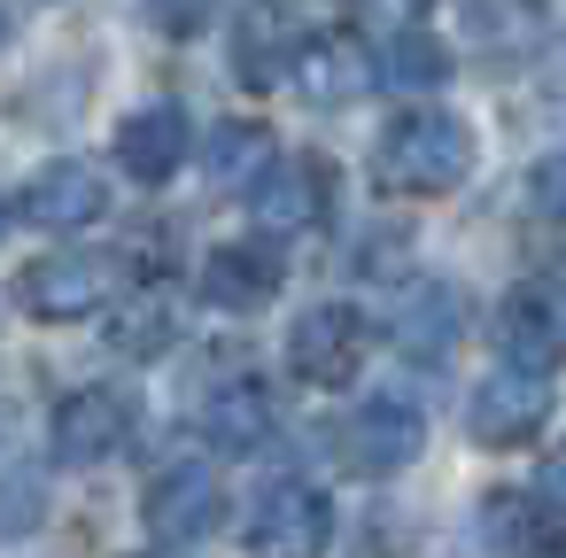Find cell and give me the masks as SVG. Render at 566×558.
I'll return each instance as SVG.
<instances>
[{
    "instance_id": "cell-1",
    "label": "cell",
    "mask_w": 566,
    "mask_h": 558,
    "mask_svg": "<svg viewBox=\"0 0 566 558\" xmlns=\"http://www.w3.org/2000/svg\"><path fill=\"white\" fill-rule=\"evenodd\" d=\"M473 171V133L450 109H403L373 140V179L388 194H450Z\"/></svg>"
},
{
    "instance_id": "cell-2",
    "label": "cell",
    "mask_w": 566,
    "mask_h": 558,
    "mask_svg": "<svg viewBox=\"0 0 566 558\" xmlns=\"http://www.w3.org/2000/svg\"><path fill=\"white\" fill-rule=\"evenodd\" d=\"M311 40H318V32H311V9H303V0H249V9L233 17V78H241L249 94H264V86H280V78L303 63Z\"/></svg>"
},
{
    "instance_id": "cell-3",
    "label": "cell",
    "mask_w": 566,
    "mask_h": 558,
    "mask_svg": "<svg viewBox=\"0 0 566 558\" xmlns=\"http://www.w3.org/2000/svg\"><path fill=\"white\" fill-rule=\"evenodd\" d=\"M543 427H551V372H527V365H496L465 403V434L481 450H520Z\"/></svg>"
},
{
    "instance_id": "cell-4",
    "label": "cell",
    "mask_w": 566,
    "mask_h": 558,
    "mask_svg": "<svg viewBox=\"0 0 566 558\" xmlns=\"http://www.w3.org/2000/svg\"><path fill=\"white\" fill-rule=\"evenodd\" d=\"M326 543H334V504H326V488H311V481H272L264 496H256V519H249V550L256 558H326Z\"/></svg>"
},
{
    "instance_id": "cell-5",
    "label": "cell",
    "mask_w": 566,
    "mask_h": 558,
    "mask_svg": "<svg viewBox=\"0 0 566 558\" xmlns=\"http://www.w3.org/2000/svg\"><path fill=\"white\" fill-rule=\"evenodd\" d=\"M109 287H117V256H102V249H63V256H40L17 272V303L32 318H86L109 303Z\"/></svg>"
},
{
    "instance_id": "cell-6",
    "label": "cell",
    "mask_w": 566,
    "mask_h": 558,
    "mask_svg": "<svg viewBox=\"0 0 566 558\" xmlns=\"http://www.w3.org/2000/svg\"><path fill=\"white\" fill-rule=\"evenodd\" d=\"M133 427H140V403L125 388H78V396L55 403L48 442H55L63 465H102V457H117L133 442Z\"/></svg>"
},
{
    "instance_id": "cell-7",
    "label": "cell",
    "mask_w": 566,
    "mask_h": 558,
    "mask_svg": "<svg viewBox=\"0 0 566 558\" xmlns=\"http://www.w3.org/2000/svg\"><path fill=\"white\" fill-rule=\"evenodd\" d=\"M287 365H295V380H311V388L357 380V365H365V318H357L349 303H311V310L287 326Z\"/></svg>"
},
{
    "instance_id": "cell-8",
    "label": "cell",
    "mask_w": 566,
    "mask_h": 558,
    "mask_svg": "<svg viewBox=\"0 0 566 558\" xmlns=\"http://www.w3.org/2000/svg\"><path fill=\"white\" fill-rule=\"evenodd\" d=\"M218 504H226V488H218V473L202 465V457H179V465H164L156 481H148V535L156 543H202L210 527H218Z\"/></svg>"
},
{
    "instance_id": "cell-9",
    "label": "cell",
    "mask_w": 566,
    "mask_h": 558,
    "mask_svg": "<svg viewBox=\"0 0 566 558\" xmlns=\"http://www.w3.org/2000/svg\"><path fill=\"white\" fill-rule=\"evenodd\" d=\"M419 442H427V419H419L403 396H373V403H357L349 427H342V465H349V473H403V465L419 457Z\"/></svg>"
},
{
    "instance_id": "cell-10",
    "label": "cell",
    "mask_w": 566,
    "mask_h": 558,
    "mask_svg": "<svg viewBox=\"0 0 566 558\" xmlns=\"http://www.w3.org/2000/svg\"><path fill=\"white\" fill-rule=\"evenodd\" d=\"M249 210H256L264 233H303V225H318V218L334 210V171L311 164V156L264 164V171L249 179Z\"/></svg>"
},
{
    "instance_id": "cell-11",
    "label": "cell",
    "mask_w": 566,
    "mask_h": 558,
    "mask_svg": "<svg viewBox=\"0 0 566 558\" xmlns=\"http://www.w3.org/2000/svg\"><path fill=\"white\" fill-rule=\"evenodd\" d=\"M558 473H543L535 481V496H512V488H496L489 504H481V550L489 558H551L558 550Z\"/></svg>"
},
{
    "instance_id": "cell-12",
    "label": "cell",
    "mask_w": 566,
    "mask_h": 558,
    "mask_svg": "<svg viewBox=\"0 0 566 558\" xmlns=\"http://www.w3.org/2000/svg\"><path fill=\"white\" fill-rule=\"evenodd\" d=\"M287 287V256L272 241H226L202 256V303L218 310H264Z\"/></svg>"
},
{
    "instance_id": "cell-13",
    "label": "cell",
    "mask_w": 566,
    "mask_h": 558,
    "mask_svg": "<svg viewBox=\"0 0 566 558\" xmlns=\"http://www.w3.org/2000/svg\"><path fill=\"white\" fill-rule=\"evenodd\" d=\"M187 148H195V125H187V109H171V102H148V109H133V117L117 125V164H125L140 187L179 179V171H187Z\"/></svg>"
},
{
    "instance_id": "cell-14",
    "label": "cell",
    "mask_w": 566,
    "mask_h": 558,
    "mask_svg": "<svg viewBox=\"0 0 566 558\" xmlns=\"http://www.w3.org/2000/svg\"><path fill=\"white\" fill-rule=\"evenodd\" d=\"M40 233H78V225H94L102 210H109V187H102V171L94 164H48V171H32V187H24V202H17Z\"/></svg>"
},
{
    "instance_id": "cell-15",
    "label": "cell",
    "mask_w": 566,
    "mask_h": 558,
    "mask_svg": "<svg viewBox=\"0 0 566 558\" xmlns=\"http://www.w3.org/2000/svg\"><path fill=\"white\" fill-rule=\"evenodd\" d=\"M496 341H504V357L527 365V372H551V365H558V295H551V280H527V287L504 295Z\"/></svg>"
},
{
    "instance_id": "cell-16",
    "label": "cell",
    "mask_w": 566,
    "mask_h": 558,
    "mask_svg": "<svg viewBox=\"0 0 566 558\" xmlns=\"http://www.w3.org/2000/svg\"><path fill=\"white\" fill-rule=\"evenodd\" d=\"M551 32V0H465V40L489 63H527Z\"/></svg>"
},
{
    "instance_id": "cell-17",
    "label": "cell",
    "mask_w": 566,
    "mask_h": 558,
    "mask_svg": "<svg viewBox=\"0 0 566 558\" xmlns=\"http://www.w3.org/2000/svg\"><path fill=\"white\" fill-rule=\"evenodd\" d=\"M195 419H202V434L218 442V450H264V434L280 427V411H272V388L264 380H226V388H210L202 403H195Z\"/></svg>"
},
{
    "instance_id": "cell-18",
    "label": "cell",
    "mask_w": 566,
    "mask_h": 558,
    "mask_svg": "<svg viewBox=\"0 0 566 558\" xmlns=\"http://www.w3.org/2000/svg\"><path fill=\"white\" fill-rule=\"evenodd\" d=\"M388 341H396L403 357H419V365H442V357L458 349V295H450L442 280L411 287V295L388 310Z\"/></svg>"
},
{
    "instance_id": "cell-19",
    "label": "cell",
    "mask_w": 566,
    "mask_h": 558,
    "mask_svg": "<svg viewBox=\"0 0 566 558\" xmlns=\"http://www.w3.org/2000/svg\"><path fill=\"white\" fill-rule=\"evenodd\" d=\"M373 78L396 86V94H434V86L450 78V48H442L434 32H396V40L373 55Z\"/></svg>"
},
{
    "instance_id": "cell-20",
    "label": "cell",
    "mask_w": 566,
    "mask_h": 558,
    "mask_svg": "<svg viewBox=\"0 0 566 558\" xmlns=\"http://www.w3.org/2000/svg\"><path fill=\"white\" fill-rule=\"evenodd\" d=\"M264 164H272L264 125H218V133H210V179H218V187H249Z\"/></svg>"
},
{
    "instance_id": "cell-21",
    "label": "cell",
    "mask_w": 566,
    "mask_h": 558,
    "mask_svg": "<svg viewBox=\"0 0 566 558\" xmlns=\"http://www.w3.org/2000/svg\"><path fill=\"white\" fill-rule=\"evenodd\" d=\"M171 334H179L171 295H140V303L109 326V349H117V357H156V349H171Z\"/></svg>"
},
{
    "instance_id": "cell-22",
    "label": "cell",
    "mask_w": 566,
    "mask_h": 558,
    "mask_svg": "<svg viewBox=\"0 0 566 558\" xmlns=\"http://www.w3.org/2000/svg\"><path fill=\"white\" fill-rule=\"evenodd\" d=\"M48 519V481L40 473H0V543H17Z\"/></svg>"
},
{
    "instance_id": "cell-23",
    "label": "cell",
    "mask_w": 566,
    "mask_h": 558,
    "mask_svg": "<svg viewBox=\"0 0 566 558\" xmlns=\"http://www.w3.org/2000/svg\"><path fill=\"white\" fill-rule=\"evenodd\" d=\"M303 86H311V102H349V94H357V63H349V48L311 40V48H303Z\"/></svg>"
},
{
    "instance_id": "cell-24",
    "label": "cell",
    "mask_w": 566,
    "mask_h": 558,
    "mask_svg": "<svg viewBox=\"0 0 566 558\" xmlns=\"http://www.w3.org/2000/svg\"><path fill=\"white\" fill-rule=\"evenodd\" d=\"M140 9H148V24H156V32H202L218 0H140Z\"/></svg>"
},
{
    "instance_id": "cell-25",
    "label": "cell",
    "mask_w": 566,
    "mask_h": 558,
    "mask_svg": "<svg viewBox=\"0 0 566 558\" xmlns=\"http://www.w3.org/2000/svg\"><path fill=\"white\" fill-rule=\"evenodd\" d=\"M551 202H558V164H535V210L551 218Z\"/></svg>"
},
{
    "instance_id": "cell-26",
    "label": "cell",
    "mask_w": 566,
    "mask_h": 558,
    "mask_svg": "<svg viewBox=\"0 0 566 558\" xmlns=\"http://www.w3.org/2000/svg\"><path fill=\"white\" fill-rule=\"evenodd\" d=\"M0 225H9V202H0Z\"/></svg>"
},
{
    "instance_id": "cell-27",
    "label": "cell",
    "mask_w": 566,
    "mask_h": 558,
    "mask_svg": "<svg viewBox=\"0 0 566 558\" xmlns=\"http://www.w3.org/2000/svg\"><path fill=\"white\" fill-rule=\"evenodd\" d=\"M148 558H164V550H148Z\"/></svg>"
}]
</instances>
